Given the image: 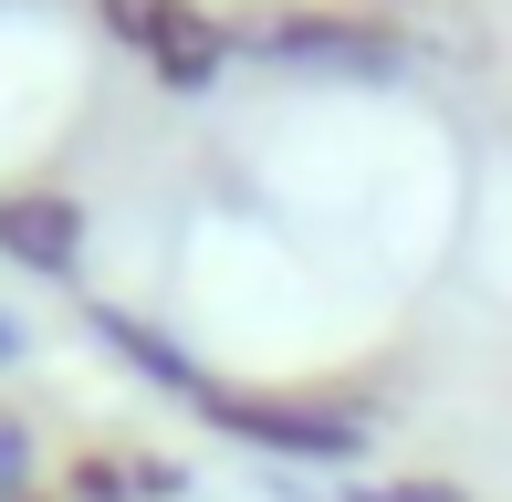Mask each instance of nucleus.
<instances>
[{
    "label": "nucleus",
    "instance_id": "obj_1",
    "mask_svg": "<svg viewBox=\"0 0 512 502\" xmlns=\"http://www.w3.org/2000/svg\"><path fill=\"white\" fill-rule=\"evenodd\" d=\"M199 419L220 440H251V450H283V461H356L377 440V408L356 398H314V387H209Z\"/></svg>",
    "mask_w": 512,
    "mask_h": 502
},
{
    "label": "nucleus",
    "instance_id": "obj_2",
    "mask_svg": "<svg viewBox=\"0 0 512 502\" xmlns=\"http://www.w3.org/2000/svg\"><path fill=\"white\" fill-rule=\"evenodd\" d=\"M95 11H105V32L126 42V53L168 84V95H209V84H220L230 21H209L199 0H95Z\"/></svg>",
    "mask_w": 512,
    "mask_h": 502
},
{
    "label": "nucleus",
    "instance_id": "obj_3",
    "mask_svg": "<svg viewBox=\"0 0 512 502\" xmlns=\"http://www.w3.org/2000/svg\"><path fill=\"white\" fill-rule=\"evenodd\" d=\"M262 42H272L283 63H324V74H387V63H398V32H377L366 11H314V0L272 11Z\"/></svg>",
    "mask_w": 512,
    "mask_h": 502
},
{
    "label": "nucleus",
    "instance_id": "obj_4",
    "mask_svg": "<svg viewBox=\"0 0 512 502\" xmlns=\"http://www.w3.org/2000/svg\"><path fill=\"white\" fill-rule=\"evenodd\" d=\"M189 471L178 461H147V450H84L63 471V502H178Z\"/></svg>",
    "mask_w": 512,
    "mask_h": 502
},
{
    "label": "nucleus",
    "instance_id": "obj_5",
    "mask_svg": "<svg viewBox=\"0 0 512 502\" xmlns=\"http://www.w3.org/2000/svg\"><path fill=\"white\" fill-rule=\"evenodd\" d=\"M0 251L32 262V272H74L84 210H74V199H0Z\"/></svg>",
    "mask_w": 512,
    "mask_h": 502
},
{
    "label": "nucleus",
    "instance_id": "obj_6",
    "mask_svg": "<svg viewBox=\"0 0 512 502\" xmlns=\"http://www.w3.org/2000/svg\"><path fill=\"white\" fill-rule=\"evenodd\" d=\"M95 335H105L115 356H126L136 377H157V387H178V398H189V408L209 398V377L189 367V356H178V335H157V325H147V314H126V304H95Z\"/></svg>",
    "mask_w": 512,
    "mask_h": 502
},
{
    "label": "nucleus",
    "instance_id": "obj_7",
    "mask_svg": "<svg viewBox=\"0 0 512 502\" xmlns=\"http://www.w3.org/2000/svg\"><path fill=\"white\" fill-rule=\"evenodd\" d=\"M0 502H32V429L0 408Z\"/></svg>",
    "mask_w": 512,
    "mask_h": 502
},
{
    "label": "nucleus",
    "instance_id": "obj_8",
    "mask_svg": "<svg viewBox=\"0 0 512 502\" xmlns=\"http://www.w3.org/2000/svg\"><path fill=\"white\" fill-rule=\"evenodd\" d=\"M345 502H471L460 482H429V471H408V482H356Z\"/></svg>",
    "mask_w": 512,
    "mask_h": 502
},
{
    "label": "nucleus",
    "instance_id": "obj_9",
    "mask_svg": "<svg viewBox=\"0 0 512 502\" xmlns=\"http://www.w3.org/2000/svg\"><path fill=\"white\" fill-rule=\"evenodd\" d=\"M11 356H21V314L0 304V367H11Z\"/></svg>",
    "mask_w": 512,
    "mask_h": 502
}]
</instances>
